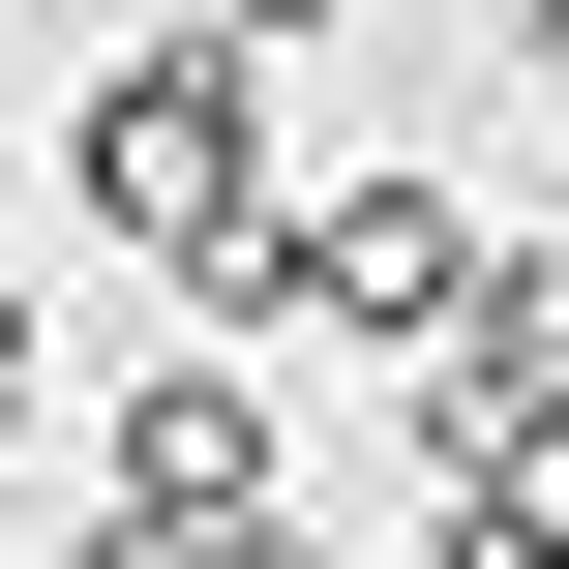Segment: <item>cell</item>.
Instances as JSON below:
<instances>
[{"instance_id":"obj_4","label":"cell","mask_w":569,"mask_h":569,"mask_svg":"<svg viewBox=\"0 0 569 569\" xmlns=\"http://www.w3.org/2000/svg\"><path fill=\"white\" fill-rule=\"evenodd\" d=\"M60 569H330V540H300V510H90Z\"/></svg>"},{"instance_id":"obj_2","label":"cell","mask_w":569,"mask_h":569,"mask_svg":"<svg viewBox=\"0 0 569 569\" xmlns=\"http://www.w3.org/2000/svg\"><path fill=\"white\" fill-rule=\"evenodd\" d=\"M480 270H510V210H480V180H420V150H360V180H300V210H270V270H240L210 330H270V360L330 330V360H390V390H420Z\"/></svg>"},{"instance_id":"obj_5","label":"cell","mask_w":569,"mask_h":569,"mask_svg":"<svg viewBox=\"0 0 569 569\" xmlns=\"http://www.w3.org/2000/svg\"><path fill=\"white\" fill-rule=\"evenodd\" d=\"M420 569H569V480L540 510H420Z\"/></svg>"},{"instance_id":"obj_3","label":"cell","mask_w":569,"mask_h":569,"mask_svg":"<svg viewBox=\"0 0 569 569\" xmlns=\"http://www.w3.org/2000/svg\"><path fill=\"white\" fill-rule=\"evenodd\" d=\"M90 510H300V390H270V330H150V360L90 390Z\"/></svg>"},{"instance_id":"obj_7","label":"cell","mask_w":569,"mask_h":569,"mask_svg":"<svg viewBox=\"0 0 569 569\" xmlns=\"http://www.w3.org/2000/svg\"><path fill=\"white\" fill-rule=\"evenodd\" d=\"M30 420H60V360H30V300H0V450H30Z\"/></svg>"},{"instance_id":"obj_1","label":"cell","mask_w":569,"mask_h":569,"mask_svg":"<svg viewBox=\"0 0 569 569\" xmlns=\"http://www.w3.org/2000/svg\"><path fill=\"white\" fill-rule=\"evenodd\" d=\"M60 210L210 330V300L270 270V210H300V60H270V30H210V0H150V30L60 90Z\"/></svg>"},{"instance_id":"obj_6","label":"cell","mask_w":569,"mask_h":569,"mask_svg":"<svg viewBox=\"0 0 569 569\" xmlns=\"http://www.w3.org/2000/svg\"><path fill=\"white\" fill-rule=\"evenodd\" d=\"M210 30H270V60H360V30H390V0H210Z\"/></svg>"}]
</instances>
